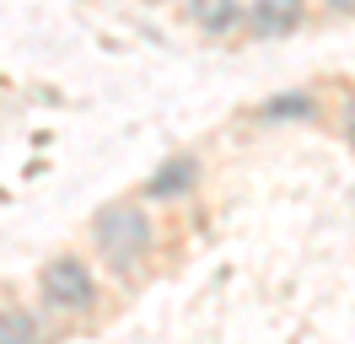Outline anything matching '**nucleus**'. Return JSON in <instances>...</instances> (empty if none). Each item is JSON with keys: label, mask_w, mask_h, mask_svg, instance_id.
Here are the masks:
<instances>
[{"label": "nucleus", "mask_w": 355, "mask_h": 344, "mask_svg": "<svg viewBox=\"0 0 355 344\" xmlns=\"http://www.w3.org/2000/svg\"><path fill=\"white\" fill-rule=\"evenodd\" d=\"M92 248H97V258L108 264L113 275L130 280L135 269L156 253L151 210H146L140 199H113V205H103V210L92 215Z\"/></svg>", "instance_id": "1"}, {"label": "nucleus", "mask_w": 355, "mask_h": 344, "mask_svg": "<svg viewBox=\"0 0 355 344\" xmlns=\"http://www.w3.org/2000/svg\"><path fill=\"white\" fill-rule=\"evenodd\" d=\"M38 307L49 318H65V322H81L97 312V275L81 253H54L38 269Z\"/></svg>", "instance_id": "2"}, {"label": "nucleus", "mask_w": 355, "mask_h": 344, "mask_svg": "<svg viewBox=\"0 0 355 344\" xmlns=\"http://www.w3.org/2000/svg\"><path fill=\"white\" fill-rule=\"evenodd\" d=\"M302 22H307V0H248L243 27L253 33V38L275 43V38H291Z\"/></svg>", "instance_id": "3"}, {"label": "nucleus", "mask_w": 355, "mask_h": 344, "mask_svg": "<svg viewBox=\"0 0 355 344\" xmlns=\"http://www.w3.org/2000/svg\"><path fill=\"white\" fill-rule=\"evenodd\" d=\"M194 183H200V156L194 150H178V156H167L146 178V199H183V194H194Z\"/></svg>", "instance_id": "4"}, {"label": "nucleus", "mask_w": 355, "mask_h": 344, "mask_svg": "<svg viewBox=\"0 0 355 344\" xmlns=\"http://www.w3.org/2000/svg\"><path fill=\"white\" fill-rule=\"evenodd\" d=\"M183 17L200 27L205 38H226V33H237L243 27V6L237 0H183Z\"/></svg>", "instance_id": "5"}, {"label": "nucleus", "mask_w": 355, "mask_h": 344, "mask_svg": "<svg viewBox=\"0 0 355 344\" xmlns=\"http://www.w3.org/2000/svg\"><path fill=\"white\" fill-rule=\"evenodd\" d=\"M318 113H323V108H318L312 92H280V97H269V103L253 108L259 124H312Z\"/></svg>", "instance_id": "6"}, {"label": "nucleus", "mask_w": 355, "mask_h": 344, "mask_svg": "<svg viewBox=\"0 0 355 344\" xmlns=\"http://www.w3.org/2000/svg\"><path fill=\"white\" fill-rule=\"evenodd\" d=\"M0 339H44V318L38 312H27V307H6L0 312Z\"/></svg>", "instance_id": "7"}, {"label": "nucleus", "mask_w": 355, "mask_h": 344, "mask_svg": "<svg viewBox=\"0 0 355 344\" xmlns=\"http://www.w3.org/2000/svg\"><path fill=\"white\" fill-rule=\"evenodd\" d=\"M339 129H345V146L355 150V97L345 103V119H339Z\"/></svg>", "instance_id": "8"}, {"label": "nucleus", "mask_w": 355, "mask_h": 344, "mask_svg": "<svg viewBox=\"0 0 355 344\" xmlns=\"http://www.w3.org/2000/svg\"><path fill=\"white\" fill-rule=\"evenodd\" d=\"M323 6H329L334 17H355V0H323Z\"/></svg>", "instance_id": "9"}, {"label": "nucleus", "mask_w": 355, "mask_h": 344, "mask_svg": "<svg viewBox=\"0 0 355 344\" xmlns=\"http://www.w3.org/2000/svg\"><path fill=\"white\" fill-rule=\"evenodd\" d=\"M151 6H162V0H151Z\"/></svg>", "instance_id": "10"}]
</instances>
